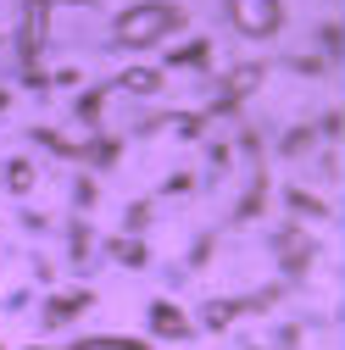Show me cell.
<instances>
[{
  "mask_svg": "<svg viewBox=\"0 0 345 350\" xmlns=\"http://www.w3.org/2000/svg\"><path fill=\"white\" fill-rule=\"evenodd\" d=\"M234 17H240L245 28H256V33H273L279 6H273V0H234Z\"/></svg>",
  "mask_w": 345,
  "mask_h": 350,
  "instance_id": "6da1fadb",
  "label": "cell"
},
{
  "mask_svg": "<svg viewBox=\"0 0 345 350\" xmlns=\"http://www.w3.org/2000/svg\"><path fill=\"white\" fill-rule=\"evenodd\" d=\"M151 28H167V12H134L123 23V39H151Z\"/></svg>",
  "mask_w": 345,
  "mask_h": 350,
  "instance_id": "7a4b0ae2",
  "label": "cell"
}]
</instances>
